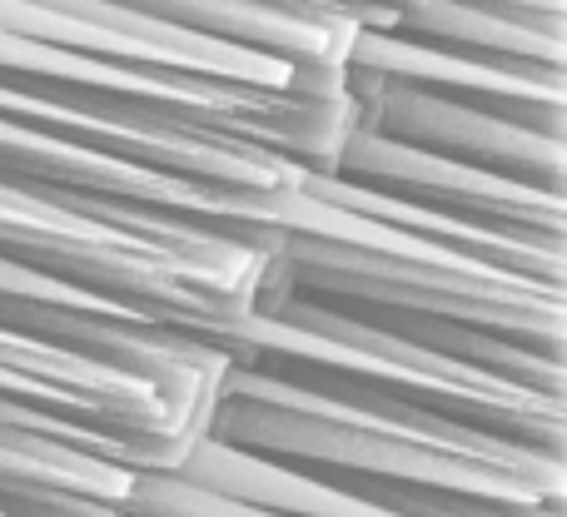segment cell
Here are the masks:
<instances>
[{"label": "cell", "instance_id": "8992f818", "mask_svg": "<svg viewBox=\"0 0 567 517\" xmlns=\"http://www.w3.org/2000/svg\"><path fill=\"white\" fill-rule=\"evenodd\" d=\"M100 6L299 70H343L353 35L363 30L359 15L329 0H100Z\"/></svg>", "mask_w": 567, "mask_h": 517}, {"label": "cell", "instance_id": "7c38bea8", "mask_svg": "<svg viewBox=\"0 0 567 517\" xmlns=\"http://www.w3.org/2000/svg\"><path fill=\"white\" fill-rule=\"evenodd\" d=\"M468 6H488V10H518V15H567L563 0H468Z\"/></svg>", "mask_w": 567, "mask_h": 517}, {"label": "cell", "instance_id": "6da1fadb", "mask_svg": "<svg viewBox=\"0 0 567 517\" xmlns=\"http://www.w3.org/2000/svg\"><path fill=\"white\" fill-rule=\"evenodd\" d=\"M215 349L229 359V369L309 393V399L439 433H468V438L508 443V448L567 463V399L513 389L478 369L329 319L309 303H255L249 319L225 323L215 333Z\"/></svg>", "mask_w": 567, "mask_h": 517}, {"label": "cell", "instance_id": "5b68a950", "mask_svg": "<svg viewBox=\"0 0 567 517\" xmlns=\"http://www.w3.org/2000/svg\"><path fill=\"white\" fill-rule=\"evenodd\" d=\"M343 90L353 100V125L369 130V135L449 159V165H468L483 175L513 179V185L543 189V195H563V135H543V130L513 125V120L488 115V110L458 105V100L379 75H343Z\"/></svg>", "mask_w": 567, "mask_h": 517}, {"label": "cell", "instance_id": "3957f363", "mask_svg": "<svg viewBox=\"0 0 567 517\" xmlns=\"http://www.w3.org/2000/svg\"><path fill=\"white\" fill-rule=\"evenodd\" d=\"M0 333L35 349L95 363L130 379H215L229 359L215 349V323H175L110 293L60 283L0 259Z\"/></svg>", "mask_w": 567, "mask_h": 517}, {"label": "cell", "instance_id": "7a4b0ae2", "mask_svg": "<svg viewBox=\"0 0 567 517\" xmlns=\"http://www.w3.org/2000/svg\"><path fill=\"white\" fill-rule=\"evenodd\" d=\"M205 443L309 478L449 483L513 498H567V463L468 433H439L383 413L343 409L239 369H225Z\"/></svg>", "mask_w": 567, "mask_h": 517}, {"label": "cell", "instance_id": "9c48e42d", "mask_svg": "<svg viewBox=\"0 0 567 517\" xmlns=\"http://www.w3.org/2000/svg\"><path fill=\"white\" fill-rule=\"evenodd\" d=\"M563 25L567 15H518V10H488L468 6V0H409L383 25V35L409 40V45L423 50H443V55L478 60V65L523 70V75H563Z\"/></svg>", "mask_w": 567, "mask_h": 517}, {"label": "cell", "instance_id": "30bf717a", "mask_svg": "<svg viewBox=\"0 0 567 517\" xmlns=\"http://www.w3.org/2000/svg\"><path fill=\"white\" fill-rule=\"evenodd\" d=\"M125 517H284L269 508H249V503L219 498L209 488H195L179 473H150L140 478V488L130 493V503L120 508Z\"/></svg>", "mask_w": 567, "mask_h": 517}, {"label": "cell", "instance_id": "277c9868", "mask_svg": "<svg viewBox=\"0 0 567 517\" xmlns=\"http://www.w3.org/2000/svg\"><path fill=\"white\" fill-rule=\"evenodd\" d=\"M323 175L339 179L343 189H359V195L413 209V215L483 229V235H498L508 245L538 249V255H567L563 195H543V189L513 185V179L483 175V169L419 155V149H403L359 125L343 135L339 155Z\"/></svg>", "mask_w": 567, "mask_h": 517}, {"label": "cell", "instance_id": "8fae6325", "mask_svg": "<svg viewBox=\"0 0 567 517\" xmlns=\"http://www.w3.org/2000/svg\"><path fill=\"white\" fill-rule=\"evenodd\" d=\"M16 517H125V513L100 508V503H35V508H20Z\"/></svg>", "mask_w": 567, "mask_h": 517}, {"label": "cell", "instance_id": "ba28073f", "mask_svg": "<svg viewBox=\"0 0 567 517\" xmlns=\"http://www.w3.org/2000/svg\"><path fill=\"white\" fill-rule=\"evenodd\" d=\"M150 463L120 443H75L0 423V517L35 503H100L125 508Z\"/></svg>", "mask_w": 567, "mask_h": 517}, {"label": "cell", "instance_id": "52a82bcc", "mask_svg": "<svg viewBox=\"0 0 567 517\" xmlns=\"http://www.w3.org/2000/svg\"><path fill=\"white\" fill-rule=\"evenodd\" d=\"M343 75L399 80V85L429 90V95L503 115V120H513V125L543 130V135H567V80L563 75H523V70L478 65V60L409 45V40H393L369 25L353 35Z\"/></svg>", "mask_w": 567, "mask_h": 517}]
</instances>
